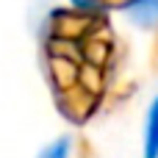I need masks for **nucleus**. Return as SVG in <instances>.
I'll list each match as a JSON object with an SVG mask.
<instances>
[{
    "label": "nucleus",
    "mask_w": 158,
    "mask_h": 158,
    "mask_svg": "<svg viewBox=\"0 0 158 158\" xmlns=\"http://www.w3.org/2000/svg\"><path fill=\"white\" fill-rule=\"evenodd\" d=\"M128 11L136 25H156L158 22V0H131Z\"/></svg>",
    "instance_id": "1"
},
{
    "label": "nucleus",
    "mask_w": 158,
    "mask_h": 158,
    "mask_svg": "<svg viewBox=\"0 0 158 158\" xmlns=\"http://www.w3.org/2000/svg\"><path fill=\"white\" fill-rule=\"evenodd\" d=\"M144 156L158 158V100L147 114V131H144Z\"/></svg>",
    "instance_id": "2"
},
{
    "label": "nucleus",
    "mask_w": 158,
    "mask_h": 158,
    "mask_svg": "<svg viewBox=\"0 0 158 158\" xmlns=\"http://www.w3.org/2000/svg\"><path fill=\"white\" fill-rule=\"evenodd\" d=\"M67 156H69V142H67V139L50 144V147L42 153V158H67Z\"/></svg>",
    "instance_id": "3"
},
{
    "label": "nucleus",
    "mask_w": 158,
    "mask_h": 158,
    "mask_svg": "<svg viewBox=\"0 0 158 158\" xmlns=\"http://www.w3.org/2000/svg\"><path fill=\"white\" fill-rule=\"evenodd\" d=\"M72 3H75V6H78V8H89V11H94V8H97V3H100V0H72Z\"/></svg>",
    "instance_id": "4"
}]
</instances>
